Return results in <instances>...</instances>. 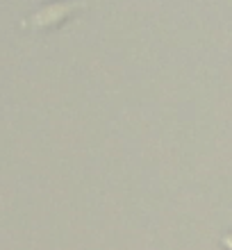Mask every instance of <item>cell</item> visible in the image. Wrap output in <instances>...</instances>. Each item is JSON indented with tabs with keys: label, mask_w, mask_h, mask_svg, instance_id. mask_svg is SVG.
I'll return each mask as SVG.
<instances>
[{
	"label": "cell",
	"mask_w": 232,
	"mask_h": 250,
	"mask_svg": "<svg viewBox=\"0 0 232 250\" xmlns=\"http://www.w3.org/2000/svg\"><path fill=\"white\" fill-rule=\"evenodd\" d=\"M82 7H84L82 0L55 2V5H48V7H43V9H39V12L30 19V23H32L34 27H43V30H48V27H57V25H62L68 16H73L78 9H82Z\"/></svg>",
	"instance_id": "cell-1"
},
{
	"label": "cell",
	"mask_w": 232,
	"mask_h": 250,
	"mask_svg": "<svg viewBox=\"0 0 232 250\" xmlns=\"http://www.w3.org/2000/svg\"><path fill=\"white\" fill-rule=\"evenodd\" d=\"M221 246H223L226 250H232V232L223 234V239H221Z\"/></svg>",
	"instance_id": "cell-2"
}]
</instances>
